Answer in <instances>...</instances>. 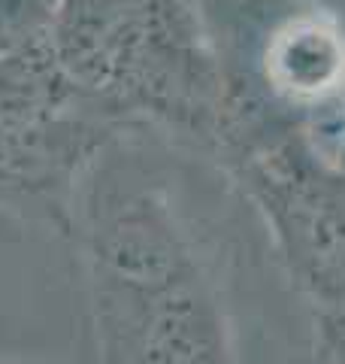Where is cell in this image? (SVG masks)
<instances>
[{
  "label": "cell",
  "mask_w": 345,
  "mask_h": 364,
  "mask_svg": "<svg viewBox=\"0 0 345 364\" xmlns=\"http://www.w3.org/2000/svg\"><path fill=\"white\" fill-rule=\"evenodd\" d=\"M124 131L61 70L49 40L0 52V210L70 237L94 161Z\"/></svg>",
  "instance_id": "cell-4"
},
{
  "label": "cell",
  "mask_w": 345,
  "mask_h": 364,
  "mask_svg": "<svg viewBox=\"0 0 345 364\" xmlns=\"http://www.w3.org/2000/svg\"><path fill=\"white\" fill-rule=\"evenodd\" d=\"M209 161L255 207L315 313L345 310V140L270 116H227Z\"/></svg>",
  "instance_id": "cell-3"
},
{
  "label": "cell",
  "mask_w": 345,
  "mask_h": 364,
  "mask_svg": "<svg viewBox=\"0 0 345 364\" xmlns=\"http://www.w3.org/2000/svg\"><path fill=\"white\" fill-rule=\"evenodd\" d=\"M176 149L121 134L79 188L70 240L94 364H243L227 249Z\"/></svg>",
  "instance_id": "cell-1"
},
{
  "label": "cell",
  "mask_w": 345,
  "mask_h": 364,
  "mask_svg": "<svg viewBox=\"0 0 345 364\" xmlns=\"http://www.w3.org/2000/svg\"><path fill=\"white\" fill-rule=\"evenodd\" d=\"M49 46L70 82L124 134L212 158L224 79L191 0H61Z\"/></svg>",
  "instance_id": "cell-2"
},
{
  "label": "cell",
  "mask_w": 345,
  "mask_h": 364,
  "mask_svg": "<svg viewBox=\"0 0 345 364\" xmlns=\"http://www.w3.org/2000/svg\"><path fill=\"white\" fill-rule=\"evenodd\" d=\"M315 334L324 364H345V310L315 313Z\"/></svg>",
  "instance_id": "cell-5"
}]
</instances>
